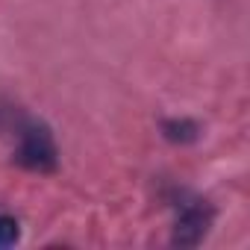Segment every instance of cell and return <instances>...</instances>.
Instances as JSON below:
<instances>
[{
    "label": "cell",
    "mask_w": 250,
    "mask_h": 250,
    "mask_svg": "<svg viewBox=\"0 0 250 250\" xmlns=\"http://www.w3.org/2000/svg\"><path fill=\"white\" fill-rule=\"evenodd\" d=\"M18 133V147H15V162L24 171L33 174H53L59 168V147L44 121L36 118H21L15 124Z\"/></svg>",
    "instance_id": "cell-1"
},
{
    "label": "cell",
    "mask_w": 250,
    "mask_h": 250,
    "mask_svg": "<svg viewBox=\"0 0 250 250\" xmlns=\"http://www.w3.org/2000/svg\"><path fill=\"white\" fill-rule=\"evenodd\" d=\"M212 221H215V206H212L209 200L191 197V194H180L171 241H174L177 247H197V244L206 238Z\"/></svg>",
    "instance_id": "cell-2"
},
{
    "label": "cell",
    "mask_w": 250,
    "mask_h": 250,
    "mask_svg": "<svg viewBox=\"0 0 250 250\" xmlns=\"http://www.w3.org/2000/svg\"><path fill=\"white\" fill-rule=\"evenodd\" d=\"M200 124L191 118H165L162 121V136L171 145H194L200 139Z\"/></svg>",
    "instance_id": "cell-3"
},
{
    "label": "cell",
    "mask_w": 250,
    "mask_h": 250,
    "mask_svg": "<svg viewBox=\"0 0 250 250\" xmlns=\"http://www.w3.org/2000/svg\"><path fill=\"white\" fill-rule=\"evenodd\" d=\"M18 238H21V224H18V218L0 212V247H12V244H18Z\"/></svg>",
    "instance_id": "cell-4"
}]
</instances>
